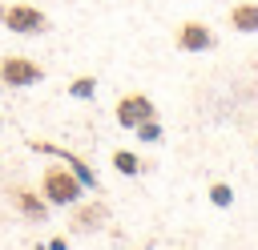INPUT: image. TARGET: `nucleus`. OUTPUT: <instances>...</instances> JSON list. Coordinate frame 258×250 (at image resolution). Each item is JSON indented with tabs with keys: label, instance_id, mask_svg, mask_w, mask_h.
<instances>
[{
	"label": "nucleus",
	"instance_id": "f257e3e1",
	"mask_svg": "<svg viewBox=\"0 0 258 250\" xmlns=\"http://www.w3.org/2000/svg\"><path fill=\"white\" fill-rule=\"evenodd\" d=\"M81 177L69 169V165H48L44 173H40V194H44V202L48 206H77L81 202Z\"/></svg>",
	"mask_w": 258,
	"mask_h": 250
},
{
	"label": "nucleus",
	"instance_id": "f03ea898",
	"mask_svg": "<svg viewBox=\"0 0 258 250\" xmlns=\"http://www.w3.org/2000/svg\"><path fill=\"white\" fill-rule=\"evenodd\" d=\"M4 28L20 32V36H40V32H48V16L32 4H8L4 8Z\"/></svg>",
	"mask_w": 258,
	"mask_h": 250
},
{
	"label": "nucleus",
	"instance_id": "7ed1b4c3",
	"mask_svg": "<svg viewBox=\"0 0 258 250\" xmlns=\"http://www.w3.org/2000/svg\"><path fill=\"white\" fill-rule=\"evenodd\" d=\"M40 77H44V69H40L36 60H28V56H4V60H0V85H8V89L36 85Z\"/></svg>",
	"mask_w": 258,
	"mask_h": 250
},
{
	"label": "nucleus",
	"instance_id": "20e7f679",
	"mask_svg": "<svg viewBox=\"0 0 258 250\" xmlns=\"http://www.w3.org/2000/svg\"><path fill=\"white\" fill-rule=\"evenodd\" d=\"M149 117H157V109H153V101H149L145 93H129V97H121V101H117V125L137 129V125H141V121H149Z\"/></svg>",
	"mask_w": 258,
	"mask_h": 250
},
{
	"label": "nucleus",
	"instance_id": "39448f33",
	"mask_svg": "<svg viewBox=\"0 0 258 250\" xmlns=\"http://www.w3.org/2000/svg\"><path fill=\"white\" fill-rule=\"evenodd\" d=\"M173 44H177L181 52H206V48H214V44H218V36L210 32V24H202V20H185V24L177 28Z\"/></svg>",
	"mask_w": 258,
	"mask_h": 250
},
{
	"label": "nucleus",
	"instance_id": "423d86ee",
	"mask_svg": "<svg viewBox=\"0 0 258 250\" xmlns=\"http://www.w3.org/2000/svg\"><path fill=\"white\" fill-rule=\"evenodd\" d=\"M4 194H8V202H12L28 222H44V218H48V202H44V194H36V190H28V185H8Z\"/></svg>",
	"mask_w": 258,
	"mask_h": 250
},
{
	"label": "nucleus",
	"instance_id": "0eeeda50",
	"mask_svg": "<svg viewBox=\"0 0 258 250\" xmlns=\"http://www.w3.org/2000/svg\"><path fill=\"white\" fill-rule=\"evenodd\" d=\"M105 222H109V206H105V202H85V206L73 210V230H81V234L101 230Z\"/></svg>",
	"mask_w": 258,
	"mask_h": 250
},
{
	"label": "nucleus",
	"instance_id": "6e6552de",
	"mask_svg": "<svg viewBox=\"0 0 258 250\" xmlns=\"http://www.w3.org/2000/svg\"><path fill=\"white\" fill-rule=\"evenodd\" d=\"M230 24L238 32H258V4H234L230 8Z\"/></svg>",
	"mask_w": 258,
	"mask_h": 250
},
{
	"label": "nucleus",
	"instance_id": "1a4fd4ad",
	"mask_svg": "<svg viewBox=\"0 0 258 250\" xmlns=\"http://www.w3.org/2000/svg\"><path fill=\"white\" fill-rule=\"evenodd\" d=\"M60 157H64V165H69V169H73V173L81 177V185H85V190H93V185H97V177H93V169H89V165H85V161H81L77 153H60Z\"/></svg>",
	"mask_w": 258,
	"mask_h": 250
},
{
	"label": "nucleus",
	"instance_id": "9d476101",
	"mask_svg": "<svg viewBox=\"0 0 258 250\" xmlns=\"http://www.w3.org/2000/svg\"><path fill=\"white\" fill-rule=\"evenodd\" d=\"M113 165H117L121 173H141V161H137V153H129V149H117V153H113Z\"/></svg>",
	"mask_w": 258,
	"mask_h": 250
},
{
	"label": "nucleus",
	"instance_id": "9b49d317",
	"mask_svg": "<svg viewBox=\"0 0 258 250\" xmlns=\"http://www.w3.org/2000/svg\"><path fill=\"white\" fill-rule=\"evenodd\" d=\"M93 89H97V77H77V81L69 85V93H73L77 101H85V97H93Z\"/></svg>",
	"mask_w": 258,
	"mask_h": 250
},
{
	"label": "nucleus",
	"instance_id": "f8f14e48",
	"mask_svg": "<svg viewBox=\"0 0 258 250\" xmlns=\"http://www.w3.org/2000/svg\"><path fill=\"white\" fill-rule=\"evenodd\" d=\"M137 137H141V141H157V137H161V125H157V117L141 121V125H137Z\"/></svg>",
	"mask_w": 258,
	"mask_h": 250
},
{
	"label": "nucleus",
	"instance_id": "ddd939ff",
	"mask_svg": "<svg viewBox=\"0 0 258 250\" xmlns=\"http://www.w3.org/2000/svg\"><path fill=\"white\" fill-rule=\"evenodd\" d=\"M210 198H214L218 206H230V185H222V181H218V185H210Z\"/></svg>",
	"mask_w": 258,
	"mask_h": 250
},
{
	"label": "nucleus",
	"instance_id": "4468645a",
	"mask_svg": "<svg viewBox=\"0 0 258 250\" xmlns=\"http://www.w3.org/2000/svg\"><path fill=\"white\" fill-rule=\"evenodd\" d=\"M0 20H4V4H0Z\"/></svg>",
	"mask_w": 258,
	"mask_h": 250
}]
</instances>
